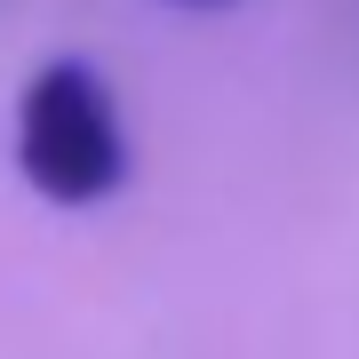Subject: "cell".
Wrapping results in <instances>:
<instances>
[{
  "instance_id": "cell-2",
  "label": "cell",
  "mask_w": 359,
  "mask_h": 359,
  "mask_svg": "<svg viewBox=\"0 0 359 359\" xmlns=\"http://www.w3.org/2000/svg\"><path fill=\"white\" fill-rule=\"evenodd\" d=\"M176 8H231V0H176Z\"/></svg>"
},
{
  "instance_id": "cell-1",
  "label": "cell",
  "mask_w": 359,
  "mask_h": 359,
  "mask_svg": "<svg viewBox=\"0 0 359 359\" xmlns=\"http://www.w3.org/2000/svg\"><path fill=\"white\" fill-rule=\"evenodd\" d=\"M16 168L56 208H96L104 192H120L128 128H120L112 88L80 56H48L25 80V96H16Z\"/></svg>"
}]
</instances>
